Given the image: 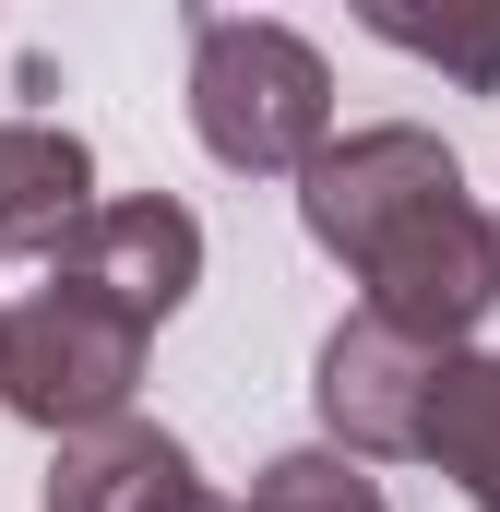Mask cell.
Segmentation results:
<instances>
[{"label":"cell","instance_id":"cell-5","mask_svg":"<svg viewBox=\"0 0 500 512\" xmlns=\"http://www.w3.org/2000/svg\"><path fill=\"white\" fill-rule=\"evenodd\" d=\"M48 274H72V286H96L108 310H131L143 334L203 286V215L191 203H167V191H120V203H96L84 227H72V251L48 262Z\"/></svg>","mask_w":500,"mask_h":512},{"label":"cell","instance_id":"cell-4","mask_svg":"<svg viewBox=\"0 0 500 512\" xmlns=\"http://www.w3.org/2000/svg\"><path fill=\"white\" fill-rule=\"evenodd\" d=\"M429 382H441V346H417V334H393V322L358 310V322H334V334H322L310 405H322V429H334V453H346V465H393V453H417Z\"/></svg>","mask_w":500,"mask_h":512},{"label":"cell","instance_id":"cell-1","mask_svg":"<svg viewBox=\"0 0 500 512\" xmlns=\"http://www.w3.org/2000/svg\"><path fill=\"white\" fill-rule=\"evenodd\" d=\"M298 227L310 251H334L370 298V322L465 358L477 322L500 310V227L489 203L465 191V155L417 120H370L334 131L310 167H298Z\"/></svg>","mask_w":500,"mask_h":512},{"label":"cell","instance_id":"cell-12","mask_svg":"<svg viewBox=\"0 0 500 512\" xmlns=\"http://www.w3.org/2000/svg\"><path fill=\"white\" fill-rule=\"evenodd\" d=\"M489 227H500V215H489Z\"/></svg>","mask_w":500,"mask_h":512},{"label":"cell","instance_id":"cell-9","mask_svg":"<svg viewBox=\"0 0 500 512\" xmlns=\"http://www.w3.org/2000/svg\"><path fill=\"white\" fill-rule=\"evenodd\" d=\"M381 48L429 60L453 96H500V0H465V12H417V0H370L358 12Z\"/></svg>","mask_w":500,"mask_h":512},{"label":"cell","instance_id":"cell-8","mask_svg":"<svg viewBox=\"0 0 500 512\" xmlns=\"http://www.w3.org/2000/svg\"><path fill=\"white\" fill-rule=\"evenodd\" d=\"M417 465H441V477H453L477 512H500V346L441 358L429 417H417Z\"/></svg>","mask_w":500,"mask_h":512},{"label":"cell","instance_id":"cell-10","mask_svg":"<svg viewBox=\"0 0 500 512\" xmlns=\"http://www.w3.org/2000/svg\"><path fill=\"white\" fill-rule=\"evenodd\" d=\"M239 512H393V501H381L370 465H346V453H274Z\"/></svg>","mask_w":500,"mask_h":512},{"label":"cell","instance_id":"cell-7","mask_svg":"<svg viewBox=\"0 0 500 512\" xmlns=\"http://www.w3.org/2000/svg\"><path fill=\"white\" fill-rule=\"evenodd\" d=\"M191 477H203V465H191L179 429H155V417H108V429H84V441L48 453L36 512H155L167 489H191Z\"/></svg>","mask_w":500,"mask_h":512},{"label":"cell","instance_id":"cell-6","mask_svg":"<svg viewBox=\"0 0 500 512\" xmlns=\"http://www.w3.org/2000/svg\"><path fill=\"white\" fill-rule=\"evenodd\" d=\"M96 215V155L60 120H0V262H60Z\"/></svg>","mask_w":500,"mask_h":512},{"label":"cell","instance_id":"cell-2","mask_svg":"<svg viewBox=\"0 0 500 512\" xmlns=\"http://www.w3.org/2000/svg\"><path fill=\"white\" fill-rule=\"evenodd\" d=\"M191 131L227 179H298L334 143L322 48L262 12H191Z\"/></svg>","mask_w":500,"mask_h":512},{"label":"cell","instance_id":"cell-11","mask_svg":"<svg viewBox=\"0 0 500 512\" xmlns=\"http://www.w3.org/2000/svg\"><path fill=\"white\" fill-rule=\"evenodd\" d=\"M155 512H239V501H215V489L191 477V489H167V501H155Z\"/></svg>","mask_w":500,"mask_h":512},{"label":"cell","instance_id":"cell-3","mask_svg":"<svg viewBox=\"0 0 500 512\" xmlns=\"http://www.w3.org/2000/svg\"><path fill=\"white\" fill-rule=\"evenodd\" d=\"M131 393H143V322L108 310L96 286L48 274L24 310H0V405H12L24 429L84 441V429L131 417Z\"/></svg>","mask_w":500,"mask_h":512}]
</instances>
